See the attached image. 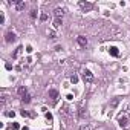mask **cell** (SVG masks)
I'll use <instances>...</instances> for the list:
<instances>
[{
  "label": "cell",
  "instance_id": "7c38bea8",
  "mask_svg": "<svg viewBox=\"0 0 130 130\" xmlns=\"http://www.w3.org/2000/svg\"><path fill=\"white\" fill-rule=\"evenodd\" d=\"M22 103H25V104L31 103V95H29V93H28V95H25L23 98H22Z\"/></svg>",
  "mask_w": 130,
  "mask_h": 130
},
{
  "label": "cell",
  "instance_id": "4fadbf2b",
  "mask_svg": "<svg viewBox=\"0 0 130 130\" xmlns=\"http://www.w3.org/2000/svg\"><path fill=\"white\" fill-rule=\"evenodd\" d=\"M61 25H63V20H61V18H55V22H54V26H55V28H60Z\"/></svg>",
  "mask_w": 130,
  "mask_h": 130
},
{
  "label": "cell",
  "instance_id": "ba28073f",
  "mask_svg": "<svg viewBox=\"0 0 130 130\" xmlns=\"http://www.w3.org/2000/svg\"><path fill=\"white\" fill-rule=\"evenodd\" d=\"M18 95H20L22 98H23L25 95H28V89H26L25 86H20V87H18Z\"/></svg>",
  "mask_w": 130,
  "mask_h": 130
},
{
  "label": "cell",
  "instance_id": "8992f818",
  "mask_svg": "<svg viewBox=\"0 0 130 130\" xmlns=\"http://www.w3.org/2000/svg\"><path fill=\"white\" fill-rule=\"evenodd\" d=\"M54 14H55V18H63V15H64V9L63 8H57L54 11Z\"/></svg>",
  "mask_w": 130,
  "mask_h": 130
},
{
  "label": "cell",
  "instance_id": "2e32d148",
  "mask_svg": "<svg viewBox=\"0 0 130 130\" xmlns=\"http://www.w3.org/2000/svg\"><path fill=\"white\" fill-rule=\"evenodd\" d=\"M70 81H72L74 84H75V83H78V77H77V75H72V77H70Z\"/></svg>",
  "mask_w": 130,
  "mask_h": 130
},
{
  "label": "cell",
  "instance_id": "8fae6325",
  "mask_svg": "<svg viewBox=\"0 0 130 130\" xmlns=\"http://www.w3.org/2000/svg\"><path fill=\"white\" fill-rule=\"evenodd\" d=\"M119 101H121V98H119V96H118V98H115L112 103H110V107H116V106L119 104Z\"/></svg>",
  "mask_w": 130,
  "mask_h": 130
},
{
  "label": "cell",
  "instance_id": "30bf717a",
  "mask_svg": "<svg viewBox=\"0 0 130 130\" xmlns=\"http://www.w3.org/2000/svg\"><path fill=\"white\" fill-rule=\"evenodd\" d=\"M26 3L25 2H15V8H17V11H22V9H25Z\"/></svg>",
  "mask_w": 130,
  "mask_h": 130
},
{
  "label": "cell",
  "instance_id": "9a60e30c",
  "mask_svg": "<svg viewBox=\"0 0 130 130\" xmlns=\"http://www.w3.org/2000/svg\"><path fill=\"white\" fill-rule=\"evenodd\" d=\"M80 130H92V127H90L89 124H83V126L80 127Z\"/></svg>",
  "mask_w": 130,
  "mask_h": 130
},
{
  "label": "cell",
  "instance_id": "ffe728a7",
  "mask_svg": "<svg viewBox=\"0 0 130 130\" xmlns=\"http://www.w3.org/2000/svg\"><path fill=\"white\" fill-rule=\"evenodd\" d=\"M12 129H14V130H18V129H20V126H18V122H14V124H12Z\"/></svg>",
  "mask_w": 130,
  "mask_h": 130
},
{
  "label": "cell",
  "instance_id": "9c48e42d",
  "mask_svg": "<svg viewBox=\"0 0 130 130\" xmlns=\"http://www.w3.org/2000/svg\"><path fill=\"white\" fill-rule=\"evenodd\" d=\"M109 52H110V55H112V57H118L119 55V51H118V48H115V46H112L109 49Z\"/></svg>",
  "mask_w": 130,
  "mask_h": 130
},
{
  "label": "cell",
  "instance_id": "7402d4cb",
  "mask_svg": "<svg viewBox=\"0 0 130 130\" xmlns=\"http://www.w3.org/2000/svg\"><path fill=\"white\" fill-rule=\"evenodd\" d=\"M14 115H15L14 112H6V116H9V118H14Z\"/></svg>",
  "mask_w": 130,
  "mask_h": 130
},
{
  "label": "cell",
  "instance_id": "cb8c5ba5",
  "mask_svg": "<svg viewBox=\"0 0 130 130\" xmlns=\"http://www.w3.org/2000/svg\"><path fill=\"white\" fill-rule=\"evenodd\" d=\"M46 119H49V121H52V113H48V112H46Z\"/></svg>",
  "mask_w": 130,
  "mask_h": 130
},
{
  "label": "cell",
  "instance_id": "277c9868",
  "mask_svg": "<svg viewBox=\"0 0 130 130\" xmlns=\"http://www.w3.org/2000/svg\"><path fill=\"white\" fill-rule=\"evenodd\" d=\"M15 40H17V35H15L14 32H6V35H5V41L6 43H14Z\"/></svg>",
  "mask_w": 130,
  "mask_h": 130
},
{
  "label": "cell",
  "instance_id": "3957f363",
  "mask_svg": "<svg viewBox=\"0 0 130 130\" xmlns=\"http://www.w3.org/2000/svg\"><path fill=\"white\" fill-rule=\"evenodd\" d=\"M78 5L83 11H92L93 9V3H89V2H80Z\"/></svg>",
  "mask_w": 130,
  "mask_h": 130
},
{
  "label": "cell",
  "instance_id": "5b68a950",
  "mask_svg": "<svg viewBox=\"0 0 130 130\" xmlns=\"http://www.w3.org/2000/svg\"><path fill=\"white\" fill-rule=\"evenodd\" d=\"M77 41H78V44H80L81 48H86V46H87V38L84 37V35H78V37H77Z\"/></svg>",
  "mask_w": 130,
  "mask_h": 130
},
{
  "label": "cell",
  "instance_id": "7a4b0ae2",
  "mask_svg": "<svg viewBox=\"0 0 130 130\" xmlns=\"http://www.w3.org/2000/svg\"><path fill=\"white\" fill-rule=\"evenodd\" d=\"M118 124H119V127H121V129H127L130 126V121H129L127 116H119V118H118Z\"/></svg>",
  "mask_w": 130,
  "mask_h": 130
},
{
  "label": "cell",
  "instance_id": "e0dca14e",
  "mask_svg": "<svg viewBox=\"0 0 130 130\" xmlns=\"http://www.w3.org/2000/svg\"><path fill=\"white\" fill-rule=\"evenodd\" d=\"M40 20H41V22H46V20H48V14H41V15H40Z\"/></svg>",
  "mask_w": 130,
  "mask_h": 130
},
{
  "label": "cell",
  "instance_id": "603a6c76",
  "mask_svg": "<svg viewBox=\"0 0 130 130\" xmlns=\"http://www.w3.org/2000/svg\"><path fill=\"white\" fill-rule=\"evenodd\" d=\"M31 17H32V18L37 17V11H35V9H34V11H31Z\"/></svg>",
  "mask_w": 130,
  "mask_h": 130
},
{
  "label": "cell",
  "instance_id": "6da1fadb",
  "mask_svg": "<svg viewBox=\"0 0 130 130\" xmlns=\"http://www.w3.org/2000/svg\"><path fill=\"white\" fill-rule=\"evenodd\" d=\"M81 77H83V80L86 81V83H92L93 81V74L90 72L89 69H83L81 70Z\"/></svg>",
  "mask_w": 130,
  "mask_h": 130
},
{
  "label": "cell",
  "instance_id": "d4e9b609",
  "mask_svg": "<svg viewBox=\"0 0 130 130\" xmlns=\"http://www.w3.org/2000/svg\"><path fill=\"white\" fill-rule=\"evenodd\" d=\"M22 130H29L28 127H26V126H25V127H22Z\"/></svg>",
  "mask_w": 130,
  "mask_h": 130
},
{
  "label": "cell",
  "instance_id": "d6986e66",
  "mask_svg": "<svg viewBox=\"0 0 130 130\" xmlns=\"http://www.w3.org/2000/svg\"><path fill=\"white\" fill-rule=\"evenodd\" d=\"M84 116H86V113H84V109L81 107L80 109V118H84Z\"/></svg>",
  "mask_w": 130,
  "mask_h": 130
},
{
  "label": "cell",
  "instance_id": "52a82bcc",
  "mask_svg": "<svg viewBox=\"0 0 130 130\" xmlns=\"http://www.w3.org/2000/svg\"><path fill=\"white\" fill-rule=\"evenodd\" d=\"M49 98H52L54 101H57V98H58V90L57 89H51L49 90Z\"/></svg>",
  "mask_w": 130,
  "mask_h": 130
},
{
  "label": "cell",
  "instance_id": "5bb4252c",
  "mask_svg": "<svg viewBox=\"0 0 130 130\" xmlns=\"http://www.w3.org/2000/svg\"><path fill=\"white\" fill-rule=\"evenodd\" d=\"M22 49H23V48H22V46H18L17 49H15V52H14V54H12V58H17V57H18V54H20V51H22Z\"/></svg>",
  "mask_w": 130,
  "mask_h": 130
},
{
  "label": "cell",
  "instance_id": "ac0fdd59",
  "mask_svg": "<svg viewBox=\"0 0 130 130\" xmlns=\"http://www.w3.org/2000/svg\"><path fill=\"white\" fill-rule=\"evenodd\" d=\"M20 115H22V116H31V113H29V112H26V110H22V112H20Z\"/></svg>",
  "mask_w": 130,
  "mask_h": 130
},
{
  "label": "cell",
  "instance_id": "44dd1931",
  "mask_svg": "<svg viewBox=\"0 0 130 130\" xmlns=\"http://www.w3.org/2000/svg\"><path fill=\"white\" fill-rule=\"evenodd\" d=\"M3 23H5V15L0 14V25H3Z\"/></svg>",
  "mask_w": 130,
  "mask_h": 130
}]
</instances>
